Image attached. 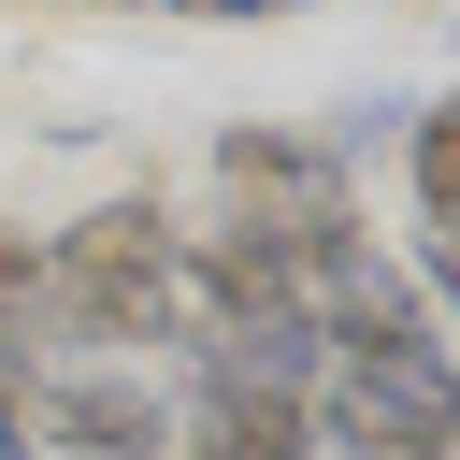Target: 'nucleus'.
Segmentation results:
<instances>
[{
    "label": "nucleus",
    "mask_w": 460,
    "mask_h": 460,
    "mask_svg": "<svg viewBox=\"0 0 460 460\" xmlns=\"http://www.w3.org/2000/svg\"><path fill=\"white\" fill-rule=\"evenodd\" d=\"M172 244H187V230H172L158 201H101V216H72L58 244H29V302H14V331L101 345V359L187 331V302H172Z\"/></svg>",
    "instance_id": "f257e3e1"
},
{
    "label": "nucleus",
    "mask_w": 460,
    "mask_h": 460,
    "mask_svg": "<svg viewBox=\"0 0 460 460\" xmlns=\"http://www.w3.org/2000/svg\"><path fill=\"white\" fill-rule=\"evenodd\" d=\"M216 187H230V216L273 230V244L359 230V216H345V144H302V129H230V144H216Z\"/></svg>",
    "instance_id": "f03ea898"
},
{
    "label": "nucleus",
    "mask_w": 460,
    "mask_h": 460,
    "mask_svg": "<svg viewBox=\"0 0 460 460\" xmlns=\"http://www.w3.org/2000/svg\"><path fill=\"white\" fill-rule=\"evenodd\" d=\"M14 417L58 446V460H172V402L129 374V359H72V374H29Z\"/></svg>",
    "instance_id": "7ed1b4c3"
},
{
    "label": "nucleus",
    "mask_w": 460,
    "mask_h": 460,
    "mask_svg": "<svg viewBox=\"0 0 460 460\" xmlns=\"http://www.w3.org/2000/svg\"><path fill=\"white\" fill-rule=\"evenodd\" d=\"M172 460H316V417H302L288 388H244V374H201V359H187Z\"/></svg>",
    "instance_id": "20e7f679"
},
{
    "label": "nucleus",
    "mask_w": 460,
    "mask_h": 460,
    "mask_svg": "<svg viewBox=\"0 0 460 460\" xmlns=\"http://www.w3.org/2000/svg\"><path fill=\"white\" fill-rule=\"evenodd\" d=\"M402 187H417V273H446V216H460V115L446 101L402 115Z\"/></svg>",
    "instance_id": "39448f33"
},
{
    "label": "nucleus",
    "mask_w": 460,
    "mask_h": 460,
    "mask_svg": "<svg viewBox=\"0 0 460 460\" xmlns=\"http://www.w3.org/2000/svg\"><path fill=\"white\" fill-rule=\"evenodd\" d=\"M172 14H216V29H244V14H302V0H172Z\"/></svg>",
    "instance_id": "423d86ee"
},
{
    "label": "nucleus",
    "mask_w": 460,
    "mask_h": 460,
    "mask_svg": "<svg viewBox=\"0 0 460 460\" xmlns=\"http://www.w3.org/2000/svg\"><path fill=\"white\" fill-rule=\"evenodd\" d=\"M14 302H29V244L0 230V316H14Z\"/></svg>",
    "instance_id": "0eeeda50"
},
{
    "label": "nucleus",
    "mask_w": 460,
    "mask_h": 460,
    "mask_svg": "<svg viewBox=\"0 0 460 460\" xmlns=\"http://www.w3.org/2000/svg\"><path fill=\"white\" fill-rule=\"evenodd\" d=\"M0 460H29V417H14V388H0Z\"/></svg>",
    "instance_id": "6e6552de"
}]
</instances>
